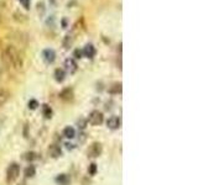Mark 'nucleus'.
<instances>
[{
    "label": "nucleus",
    "instance_id": "nucleus-3",
    "mask_svg": "<svg viewBox=\"0 0 198 185\" xmlns=\"http://www.w3.org/2000/svg\"><path fill=\"white\" fill-rule=\"evenodd\" d=\"M19 174H20V167H19V164H16V163L10 164L9 168H8V172H6L8 180H9V181L16 180L17 176H19Z\"/></svg>",
    "mask_w": 198,
    "mask_h": 185
},
{
    "label": "nucleus",
    "instance_id": "nucleus-1",
    "mask_svg": "<svg viewBox=\"0 0 198 185\" xmlns=\"http://www.w3.org/2000/svg\"><path fill=\"white\" fill-rule=\"evenodd\" d=\"M3 59L5 63L10 67H13L14 69L16 71H20L24 66V62H22V58L20 57L17 49L14 47V46H8L5 49H4V53H3Z\"/></svg>",
    "mask_w": 198,
    "mask_h": 185
},
{
    "label": "nucleus",
    "instance_id": "nucleus-24",
    "mask_svg": "<svg viewBox=\"0 0 198 185\" xmlns=\"http://www.w3.org/2000/svg\"><path fill=\"white\" fill-rule=\"evenodd\" d=\"M74 57H76V58H82V52H81L79 49H76V51H74Z\"/></svg>",
    "mask_w": 198,
    "mask_h": 185
},
{
    "label": "nucleus",
    "instance_id": "nucleus-20",
    "mask_svg": "<svg viewBox=\"0 0 198 185\" xmlns=\"http://www.w3.org/2000/svg\"><path fill=\"white\" fill-rule=\"evenodd\" d=\"M37 106H39V103H37L36 100L32 99V100H30V101H29V107H30L31 110H35V109H37Z\"/></svg>",
    "mask_w": 198,
    "mask_h": 185
},
{
    "label": "nucleus",
    "instance_id": "nucleus-13",
    "mask_svg": "<svg viewBox=\"0 0 198 185\" xmlns=\"http://www.w3.org/2000/svg\"><path fill=\"white\" fill-rule=\"evenodd\" d=\"M56 181H57L59 185H68L70 178H68V175H66V174H59V175L56 178Z\"/></svg>",
    "mask_w": 198,
    "mask_h": 185
},
{
    "label": "nucleus",
    "instance_id": "nucleus-14",
    "mask_svg": "<svg viewBox=\"0 0 198 185\" xmlns=\"http://www.w3.org/2000/svg\"><path fill=\"white\" fill-rule=\"evenodd\" d=\"M64 78H66V73H64V71L63 69H56L55 71V79L57 80V82H63L64 80Z\"/></svg>",
    "mask_w": 198,
    "mask_h": 185
},
{
    "label": "nucleus",
    "instance_id": "nucleus-21",
    "mask_svg": "<svg viewBox=\"0 0 198 185\" xmlns=\"http://www.w3.org/2000/svg\"><path fill=\"white\" fill-rule=\"evenodd\" d=\"M19 2H20V4H21L26 10L30 9V0H19Z\"/></svg>",
    "mask_w": 198,
    "mask_h": 185
},
{
    "label": "nucleus",
    "instance_id": "nucleus-4",
    "mask_svg": "<svg viewBox=\"0 0 198 185\" xmlns=\"http://www.w3.org/2000/svg\"><path fill=\"white\" fill-rule=\"evenodd\" d=\"M101 153H102V144L95 142L90 146V148L88 151V156L92 157V158H97V157L101 156Z\"/></svg>",
    "mask_w": 198,
    "mask_h": 185
},
{
    "label": "nucleus",
    "instance_id": "nucleus-7",
    "mask_svg": "<svg viewBox=\"0 0 198 185\" xmlns=\"http://www.w3.org/2000/svg\"><path fill=\"white\" fill-rule=\"evenodd\" d=\"M77 63H76V60L73 58H68V59H66L64 60V68L66 71H67L68 73H74L77 71Z\"/></svg>",
    "mask_w": 198,
    "mask_h": 185
},
{
    "label": "nucleus",
    "instance_id": "nucleus-6",
    "mask_svg": "<svg viewBox=\"0 0 198 185\" xmlns=\"http://www.w3.org/2000/svg\"><path fill=\"white\" fill-rule=\"evenodd\" d=\"M107 125H108V127L112 129V130H118V129L120 127V125H121V120H120V117H118V116H112V117L108 118Z\"/></svg>",
    "mask_w": 198,
    "mask_h": 185
},
{
    "label": "nucleus",
    "instance_id": "nucleus-10",
    "mask_svg": "<svg viewBox=\"0 0 198 185\" xmlns=\"http://www.w3.org/2000/svg\"><path fill=\"white\" fill-rule=\"evenodd\" d=\"M95 53H97V51H95V48H94L93 45H87L84 47V49H83V54L87 58H93L95 56Z\"/></svg>",
    "mask_w": 198,
    "mask_h": 185
},
{
    "label": "nucleus",
    "instance_id": "nucleus-22",
    "mask_svg": "<svg viewBox=\"0 0 198 185\" xmlns=\"http://www.w3.org/2000/svg\"><path fill=\"white\" fill-rule=\"evenodd\" d=\"M95 172H97V164L93 163V164L89 165V174H90V175H94Z\"/></svg>",
    "mask_w": 198,
    "mask_h": 185
},
{
    "label": "nucleus",
    "instance_id": "nucleus-18",
    "mask_svg": "<svg viewBox=\"0 0 198 185\" xmlns=\"http://www.w3.org/2000/svg\"><path fill=\"white\" fill-rule=\"evenodd\" d=\"M42 112H44V116H45L46 118H50V117H51V115H52V110H51V107H50L48 105H44V107H42Z\"/></svg>",
    "mask_w": 198,
    "mask_h": 185
},
{
    "label": "nucleus",
    "instance_id": "nucleus-19",
    "mask_svg": "<svg viewBox=\"0 0 198 185\" xmlns=\"http://www.w3.org/2000/svg\"><path fill=\"white\" fill-rule=\"evenodd\" d=\"M71 43H72V38H71L70 35H67V36H66V38H64V41H63V46H64L66 48H68Z\"/></svg>",
    "mask_w": 198,
    "mask_h": 185
},
{
    "label": "nucleus",
    "instance_id": "nucleus-23",
    "mask_svg": "<svg viewBox=\"0 0 198 185\" xmlns=\"http://www.w3.org/2000/svg\"><path fill=\"white\" fill-rule=\"evenodd\" d=\"M86 125H87V121H86V120L81 118V120L78 121V127H79V129H82V130L86 129Z\"/></svg>",
    "mask_w": 198,
    "mask_h": 185
},
{
    "label": "nucleus",
    "instance_id": "nucleus-8",
    "mask_svg": "<svg viewBox=\"0 0 198 185\" xmlns=\"http://www.w3.org/2000/svg\"><path fill=\"white\" fill-rule=\"evenodd\" d=\"M59 98L66 100V101H70L73 99V90L70 89V88H66L61 91V94H59Z\"/></svg>",
    "mask_w": 198,
    "mask_h": 185
},
{
    "label": "nucleus",
    "instance_id": "nucleus-15",
    "mask_svg": "<svg viewBox=\"0 0 198 185\" xmlns=\"http://www.w3.org/2000/svg\"><path fill=\"white\" fill-rule=\"evenodd\" d=\"M35 174H36V168L34 165H29L25 169V176L26 178H32V176H35Z\"/></svg>",
    "mask_w": 198,
    "mask_h": 185
},
{
    "label": "nucleus",
    "instance_id": "nucleus-17",
    "mask_svg": "<svg viewBox=\"0 0 198 185\" xmlns=\"http://www.w3.org/2000/svg\"><path fill=\"white\" fill-rule=\"evenodd\" d=\"M109 91L112 92V94H119V92H121V84H120V83L114 84L113 86H110Z\"/></svg>",
    "mask_w": 198,
    "mask_h": 185
},
{
    "label": "nucleus",
    "instance_id": "nucleus-9",
    "mask_svg": "<svg viewBox=\"0 0 198 185\" xmlns=\"http://www.w3.org/2000/svg\"><path fill=\"white\" fill-rule=\"evenodd\" d=\"M48 153H50V156H51L52 158H58L61 154H62V151H61L59 146L52 144V146H50V148H48Z\"/></svg>",
    "mask_w": 198,
    "mask_h": 185
},
{
    "label": "nucleus",
    "instance_id": "nucleus-5",
    "mask_svg": "<svg viewBox=\"0 0 198 185\" xmlns=\"http://www.w3.org/2000/svg\"><path fill=\"white\" fill-rule=\"evenodd\" d=\"M42 58H44V60L46 62L47 64L53 63L55 59H56V53H55V51H53V49L47 48V49H45V51L42 52Z\"/></svg>",
    "mask_w": 198,
    "mask_h": 185
},
{
    "label": "nucleus",
    "instance_id": "nucleus-2",
    "mask_svg": "<svg viewBox=\"0 0 198 185\" xmlns=\"http://www.w3.org/2000/svg\"><path fill=\"white\" fill-rule=\"evenodd\" d=\"M88 121L92 123V125L98 126V125H101V123H103V121H104V116H103V114H102L101 111L94 110V111H92V112L89 114V118H88Z\"/></svg>",
    "mask_w": 198,
    "mask_h": 185
},
{
    "label": "nucleus",
    "instance_id": "nucleus-12",
    "mask_svg": "<svg viewBox=\"0 0 198 185\" xmlns=\"http://www.w3.org/2000/svg\"><path fill=\"white\" fill-rule=\"evenodd\" d=\"M63 136L66 137V138H73L74 136H76V131H74V129L73 127H71V126H68V127H66L64 130H63Z\"/></svg>",
    "mask_w": 198,
    "mask_h": 185
},
{
    "label": "nucleus",
    "instance_id": "nucleus-11",
    "mask_svg": "<svg viewBox=\"0 0 198 185\" xmlns=\"http://www.w3.org/2000/svg\"><path fill=\"white\" fill-rule=\"evenodd\" d=\"M9 96H10V94H9V92H8L6 90H4V89L0 90V107L4 106V105L8 103Z\"/></svg>",
    "mask_w": 198,
    "mask_h": 185
},
{
    "label": "nucleus",
    "instance_id": "nucleus-16",
    "mask_svg": "<svg viewBox=\"0 0 198 185\" xmlns=\"http://www.w3.org/2000/svg\"><path fill=\"white\" fill-rule=\"evenodd\" d=\"M24 159L29 161V162L35 161V159H37V153L36 152H27V153L24 154Z\"/></svg>",
    "mask_w": 198,
    "mask_h": 185
}]
</instances>
